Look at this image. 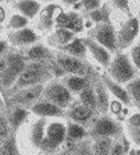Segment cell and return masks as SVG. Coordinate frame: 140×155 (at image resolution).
<instances>
[{
  "instance_id": "4316f807",
  "label": "cell",
  "mask_w": 140,
  "mask_h": 155,
  "mask_svg": "<svg viewBox=\"0 0 140 155\" xmlns=\"http://www.w3.org/2000/svg\"><path fill=\"white\" fill-rule=\"evenodd\" d=\"M109 16H111V11H109L108 4H103L99 9L90 12V18L92 19V20L95 21V23H99V24L111 23Z\"/></svg>"
},
{
  "instance_id": "74e56055",
  "label": "cell",
  "mask_w": 140,
  "mask_h": 155,
  "mask_svg": "<svg viewBox=\"0 0 140 155\" xmlns=\"http://www.w3.org/2000/svg\"><path fill=\"white\" fill-rule=\"evenodd\" d=\"M128 132H129V137H131V139L135 142L136 144H139V146H140V127L139 128L129 127L128 128Z\"/></svg>"
},
{
  "instance_id": "7bdbcfd3",
  "label": "cell",
  "mask_w": 140,
  "mask_h": 155,
  "mask_svg": "<svg viewBox=\"0 0 140 155\" xmlns=\"http://www.w3.org/2000/svg\"><path fill=\"white\" fill-rule=\"evenodd\" d=\"M133 155H140V150H133Z\"/></svg>"
},
{
  "instance_id": "30bf717a",
  "label": "cell",
  "mask_w": 140,
  "mask_h": 155,
  "mask_svg": "<svg viewBox=\"0 0 140 155\" xmlns=\"http://www.w3.org/2000/svg\"><path fill=\"white\" fill-rule=\"evenodd\" d=\"M44 92V86L39 84L34 87H28V88L20 90V91L15 92L11 96V104L16 106V107H24V106H34L35 102H39Z\"/></svg>"
},
{
  "instance_id": "5b68a950",
  "label": "cell",
  "mask_w": 140,
  "mask_h": 155,
  "mask_svg": "<svg viewBox=\"0 0 140 155\" xmlns=\"http://www.w3.org/2000/svg\"><path fill=\"white\" fill-rule=\"evenodd\" d=\"M123 134V127L119 122L113 120L109 116H99L93 118L91 123L90 137L99 139V138H118Z\"/></svg>"
},
{
  "instance_id": "8fae6325",
  "label": "cell",
  "mask_w": 140,
  "mask_h": 155,
  "mask_svg": "<svg viewBox=\"0 0 140 155\" xmlns=\"http://www.w3.org/2000/svg\"><path fill=\"white\" fill-rule=\"evenodd\" d=\"M93 114L95 112L92 110L87 108L81 103H76V104H71V107L66 112V116L71 119V122H73V123H77L80 126H88L93 120Z\"/></svg>"
},
{
  "instance_id": "6da1fadb",
  "label": "cell",
  "mask_w": 140,
  "mask_h": 155,
  "mask_svg": "<svg viewBox=\"0 0 140 155\" xmlns=\"http://www.w3.org/2000/svg\"><path fill=\"white\" fill-rule=\"evenodd\" d=\"M32 146L44 154H54L67 142V126L63 122H47L39 119L30 132Z\"/></svg>"
},
{
  "instance_id": "603a6c76",
  "label": "cell",
  "mask_w": 140,
  "mask_h": 155,
  "mask_svg": "<svg viewBox=\"0 0 140 155\" xmlns=\"http://www.w3.org/2000/svg\"><path fill=\"white\" fill-rule=\"evenodd\" d=\"M64 86L70 90L71 92H81L84 88L90 86V82L87 78L83 76H75V75H70L66 78L64 80Z\"/></svg>"
},
{
  "instance_id": "f35d334b",
  "label": "cell",
  "mask_w": 140,
  "mask_h": 155,
  "mask_svg": "<svg viewBox=\"0 0 140 155\" xmlns=\"http://www.w3.org/2000/svg\"><path fill=\"white\" fill-rule=\"evenodd\" d=\"M128 124H129V127L139 128L140 127V114H133L128 119Z\"/></svg>"
},
{
  "instance_id": "ac0fdd59",
  "label": "cell",
  "mask_w": 140,
  "mask_h": 155,
  "mask_svg": "<svg viewBox=\"0 0 140 155\" xmlns=\"http://www.w3.org/2000/svg\"><path fill=\"white\" fill-rule=\"evenodd\" d=\"M27 118H28L27 110L23 108V107H16V106H14L7 114V119H8L9 127H11V131L16 132V130L24 123Z\"/></svg>"
},
{
  "instance_id": "bcb514c9",
  "label": "cell",
  "mask_w": 140,
  "mask_h": 155,
  "mask_svg": "<svg viewBox=\"0 0 140 155\" xmlns=\"http://www.w3.org/2000/svg\"><path fill=\"white\" fill-rule=\"evenodd\" d=\"M0 32H2V27H0Z\"/></svg>"
},
{
  "instance_id": "3957f363",
  "label": "cell",
  "mask_w": 140,
  "mask_h": 155,
  "mask_svg": "<svg viewBox=\"0 0 140 155\" xmlns=\"http://www.w3.org/2000/svg\"><path fill=\"white\" fill-rule=\"evenodd\" d=\"M51 75V64H48V62H31L30 64H27L25 70L23 71L20 78L18 79V82L15 83V86L12 87L8 94L12 96L15 92L20 91V90L39 86L50 79Z\"/></svg>"
},
{
  "instance_id": "e575fe53",
  "label": "cell",
  "mask_w": 140,
  "mask_h": 155,
  "mask_svg": "<svg viewBox=\"0 0 140 155\" xmlns=\"http://www.w3.org/2000/svg\"><path fill=\"white\" fill-rule=\"evenodd\" d=\"M102 5L103 4L99 2V0H84V2H81V7L88 12L96 11V9H99Z\"/></svg>"
},
{
  "instance_id": "d4e9b609",
  "label": "cell",
  "mask_w": 140,
  "mask_h": 155,
  "mask_svg": "<svg viewBox=\"0 0 140 155\" xmlns=\"http://www.w3.org/2000/svg\"><path fill=\"white\" fill-rule=\"evenodd\" d=\"M27 58L31 62H48L52 55L43 46H34L30 50H27Z\"/></svg>"
},
{
  "instance_id": "ee69618b",
  "label": "cell",
  "mask_w": 140,
  "mask_h": 155,
  "mask_svg": "<svg viewBox=\"0 0 140 155\" xmlns=\"http://www.w3.org/2000/svg\"><path fill=\"white\" fill-rule=\"evenodd\" d=\"M3 108V102H2V99H0V110Z\"/></svg>"
},
{
  "instance_id": "9a60e30c",
  "label": "cell",
  "mask_w": 140,
  "mask_h": 155,
  "mask_svg": "<svg viewBox=\"0 0 140 155\" xmlns=\"http://www.w3.org/2000/svg\"><path fill=\"white\" fill-rule=\"evenodd\" d=\"M8 40L14 46H30L37 40V35L31 28H23V30L11 32L8 35Z\"/></svg>"
},
{
  "instance_id": "52a82bcc",
  "label": "cell",
  "mask_w": 140,
  "mask_h": 155,
  "mask_svg": "<svg viewBox=\"0 0 140 155\" xmlns=\"http://www.w3.org/2000/svg\"><path fill=\"white\" fill-rule=\"evenodd\" d=\"M92 39L109 52H118V32L111 23L97 24V27L92 31Z\"/></svg>"
},
{
  "instance_id": "f546056e",
  "label": "cell",
  "mask_w": 140,
  "mask_h": 155,
  "mask_svg": "<svg viewBox=\"0 0 140 155\" xmlns=\"http://www.w3.org/2000/svg\"><path fill=\"white\" fill-rule=\"evenodd\" d=\"M11 134L12 132L7 119V114H0V144L4 140H7Z\"/></svg>"
},
{
  "instance_id": "2e32d148",
  "label": "cell",
  "mask_w": 140,
  "mask_h": 155,
  "mask_svg": "<svg viewBox=\"0 0 140 155\" xmlns=\"http://www.w3.org/2000/svg\"><path fill=\"white\" fill-rule=\"evenodd\" d=\"M102 80H103L104 84H106L107 88L112 92V95L115 96V98L118 99L120 103H124V104H131V98H129L127 90L122 87V84H119V83H116L115 80H112L109 78V75H103Z\"/></svg>"
},
{
  "instance_id": "5bb4252c",
  "label": "cell",
  "mask_w": 140,
  "mask_h": 155,
  "mask_svg": "<svg viewBox=\"0 0 140 155\" xmlns=\"http://www.w3.org/2000/svg\"><path fill=\"white\" fill-rule=\"evenodd\" d=\"M31 111L34 114H36L41 118H54V116H64L66 112L63 111L60 107H57L56 104L48 102V101H39L37 103H35L34 106H31Z\"/></svg>"
},
{
  "instance_id": "83f0119b",
  "label": "cell",
  "mask_w": 140,
  "mask_h": 155,
  "mask_svg": "<svg viewBox=\"0 0 140 155\" xmlns=\"http://www.w3.org/2000/svg\"><path fill=\"white\" fill-rule=\"evenodd\" d=\"M0 155H20L19 154V150H18L15 132H12L8 139L4 140L0 144Z\"/></svg>"
},
{
  "instance_id": "d590c367",
  "label": "cell",
  "mask_w": 140,
  "mask_h": 155,
  "mask_svg": "<svg viewBox=\"0 0 140 155\" xmlns=\"http://www.w3.org/2000/svg\"><path fill=\"white\" fill-rule=\"evenodd\" d=\"M131 60H132L133 66H135L138 70H140V43L136 44L135 47H132V50H131Z\"/></svg>"
},
{
  "instance_id": "f6af8a7d",
  "label": "cell",
  "mask_w": 140,
  "mask_h": 155,
  "mask_svg": "<svg viewBox=\"0 0 140 155\" xmlns=\"http://www.w3.org/2000/svg\"><path fill=\"white\" fill-rule=\"evenodd\" d=\"M128 155H133V150H131V151H129V154Z\"/></svg>"
},
{
  "instance_id": "ffe728a7",
  "label": "cell",
  "mask_w": 140,
  "mask_h": 155,
  "mask_svg": "<svg viewBox=\"0 0 140 155\" xmlns=\"http://www.w3.org/2000/svg\"><path fill=\"white\" fill-rule=\"evenodd\" d=\"M60 155H93L92 146L88 140L81 142V143H72L67 142V148Z\"/></svg>"
},
{
  "instance_id": "d6a6232c",
  "label": "cell",
  "mask_w": 140,
  "mask_h": 155,
  "mask_svg": "<svg viewBox=\"0 0 140 155\" xmlns=\"http://www.w3.org/2000/svg\"><path fill=\"white\" fill-rule=\"evenodd\" d=\"M56 38L59 40L60 44H66V43H71L73 40V32L64 30V28H59L56 31Z\"/></svg>"
},
{
  "instance_id": "e0dca14e",
  "label": "cell",
  "mask_w": 140,
  "mask_h": 155,
  "mask_svg": "<svg viewBox=\"0 0 140 155\" xmlns=\"http://www.w3.org/2000/svg\"><path fill=\"white\" fill-rule=\"evenodd\" d=\"M93 88H95L96 94V101H97V110L100 114L106 115L109 110V98H108V92H107V87L103 83V80H96L93 83Z\"/></svg>"
},
{
  "instance_id": "8992f818",
  "label": "cell",
  "mask_w": 140,
  "mask_h": 155,
  "mask_svg": "<svg viewBox=\"0 0 140 155\" xmlns=\"http://www.w3.org/2000/svg\"><path fill=\"white\" fill-rule=\"evenodd\" d=\"M43 96L45 101L54 103L61 110L67 108L72 103V95L71 91L60 82H50L44 87Z\"/></svg>"
},
{
  "instance_id": "d6986e66",
  "label": "cell",
  "mask_w": 140,
  "mask_h": 155,
  "mask_svg": "<svg viewBox=\"0 0 140 155\" xmlns=\"http://www.w3.org/2000/svg\"><path fill=\"white\" fill-rule=\"evenodd\" d=\"M61 50H63L64 52H67L68 55H71V56L77 58V59H81V60L86 59L87 51H88L86 44H84L83 39H73L71 43L61 47Z\"/></svg>"
},
{
  "instance_id": "ab89813d",
  "label": "cell",
  "mask_w": 140,
  "mask_h": 155,
  "mask_svg": "<svg viewBox=\"0 0 140 155\" xmlns=\"http://www.w3.org/2000/svg\"><path fill=\"white\" fill-rule=\"evenodd\" d=\"M109 107H111V111H112L113 112V114H119V112L120 111H122V104H120V102L118 101V102H112V103H111V106H109Z\"/></svg>"
},
{
  "instance_id": "8d00e7d4",
  "label": "cell",
  "mask_w": 140,
  "mask_h": 155,
  "mask_svg": "<svg viewBox=\"0 0 140 155\" xmlns=\"http://www.w3.org/2000/svg\"><path fill=\"white\" fill-rule=\"evenodd\" d=\"M112 7H115L122 12L129 14V3L125 2V0H115V2H112Z\"/></svg>"
},
{
  "instance_id": "7c38bea8",
  "label": "cell",
  "mask_w": 140,
  "mask_h": 155,
  "mask_svg": "<svg viewBox=\"0 0 140 155\" xmlns=\"http://www.w3.org/2000/svg\"><path fill=\"white\" fill-rule=\"evenodd\" d=\"M84 44H86L87 50L90 51V54L93 56V59L96 62H99L104 67H109L111 64V52L108 50H106L104 47H102L99 43H96L92 38H86L83 39Z\"/></svg>"
},
{
  "instance_id": "484cf974",
  "label": "cell",
  "mask_w": 140,
  "mask_h": 155,
  "mask_svg": "<svg viewBox=\"0 0 140 155\" xmlns=\"http://www.w3.org/2000/svg\"><path fill=\"white\" fill-rule=\"evenodd\" d=\"M112 144H113L112 138H99V139H95V142L92 144V154L93 155H109Z\"/></svg>"
},
{
  "instance_id": "b9f144b4",
  "label": "cell",
  "mask_w": 140,
  "mask_h": 155,
  "mask_svg": "<svg viewBox=\"0 0 140 155\" xmlns=\"http://www.w3.org/2000/svg\"><path fill=\"white\" fill-rule=\"evenodd\" d=\"M5 18H7V14H5V9L0 5V24L4 23L5 21Z\"/></svg>"
},
{
  "instance_id": "4fadbf2b",
  "label": "cell",
  "mask_w": 140,
  "mask_h": 155,
  "mask_svg": "<svg viewBox=\"0 0 140 155\" xmlns=\"http://www.w3.org/2000/svg\"><path fill=\"white\" fill-rule=\"evenodd\" d=\"M57 24L60 28L68 30L71 32H81L83 31V20H81L80 15L76 12H70V14H63L60 12L57 16Z\"/></svg>"
},
{
  "instance_id": "7402d4cb",
  "label": "cell",
  "mask_w": 140,
  "mask_h": 155,
  "mask_svg": "<svg viewBox=\"0 0 140 155\" xmlns=\"http://www.w3.org/2000/svg\"><path fill=\"white\" fill-rule=\"evenodd\" d=\"M90 132H87V130L84 128V126H80L73 122H70L67 126V142H72L76 143L77 140L84 139L86 137H88Z\"/></svg>"
},
{
  "instance_id": "60d3db41",
  "label": "cell",
  "mask_w": 140,
  "mask_h": 155,
  "mask_svg": "<svg viewBox=\"0 0 140 155\" xmlns=\"http://www.w3.org/2000/svg\"><path fill=\"white\" fill-rule=\"evenodd\" d=\"M7 48H8V43H7V41H5V40H0V58L7 52Z\"/></svg>"
},
{
  "instance_id": "ba28073f",
  "label": "cell",
  "mask_w": 140,
  "mask_h": 155,
  "mask_svg": "<svg viewBox=\"0 0 140 155\" xmlns=\"http://www.w3.org/2000/svg\"><path fill=\"white\" fill-rule=\"evenodd\" d=\"M55 63H56L64 72L70 74V75L87 78L88 74H90V66L88 64H87L86 62H83L81 59L71 56V55L57 54Z\"/></svg>"
},
{
  "instance_id": "cb8c5ba5",
  "label": "cell",
  "mask_w": 140,
  "mask_h": 155,
  "mask_svg": "<svg viewBox=\"0 0 140 155\" xmlns=\"http://www.w3.org/2000/svg\"><path fill=\"white\" fill-rule=\"evenodd\" d=\"M79 99L80 103L83 106H86L87 108L92 110L95 112V110L97 108V101H96V94H95V88L92 84H90L87 88H84L83 91L79 94Z\"/></svg>"
},
{
  "instance_id": "7a4b0ae2",
  "label": "cell",
  "mask_w": 140,
  "mask_h": 155,
  "mask_svg": "<svg viewBox=\"0 0 140 155\" xmlns=\"http://www.w3.org/2000/svg\"><path fill=\"white\" fill-rule=\"evenodd\" d=\"M27 67L25 58L18 52H5L0 58V90H9L15 86Z\"/></svg>"
},
{
  "instance_id": "44dd1931",
  "label": "cell",
  "mask_w": 140,
  "mask_h": 155,
  "mask_svg": "<svg viewBox=\"0 0 140 155\" xmlns=\"http://www.w3.org/2000/svg\"><path fill=\"white\" fill-rule=\"evenodd\" d=\"M15 8L19 12H21L23 16L25 18H35L37 15V12L40 11L41 4L37 2H30V0H24V2H18L15 3Z\"/></svg>"
},
{
  "instance_id": "277c9868",
  "label": "cell",
  "mask_w": 140,
  "mask_h": 155,
  "mask_svg": "<svg viewBox=\"0 0 140 155\" xmlns=\"http://www.w3.org/2000/svg\"><path fill=\"white\" fill-rule=\"evenodd\" d=\"M108 74L112 80H115L119 84L127 83L128 84L131 80L135 79L136 70L132 64V60L128 58V55L119 52L113 58L108 67Z\"/></svg>"
},
{
  "instance_id": "9c48e42d",
  "label": "cell",
  "mask_w": 140,
  "mask_h": 155,
  "mask_svg": "<svg viewBox=\"0 0 140 155\" xmlns=\"http://www.w3.org/2000/svg\"><path fill=\"white\" fill-rule=\"evenodd\" d=\"M140 31V20L135 16H131L118 32V48L125 50L135 41Z\"/></svg>"
},
{
  "instance_id": "f1b7e54d",
  "label": "cell",
  "mask_w": 140,
  "mask_h": 155,
  "mask_svg": "<svg viewBox=\"0 0 140 155\" xmlns=\"http://www.w3.org/2000/svg\"><path fill=\"white\" fill-rule=\"evenodd\" d=\"M127 92H128L131 101H133L138 106H140V78H135L133 80L127 84Z\"/></svg>"
},
{
  "instance_id": "4dcf8cb0",
  "label": "cell",
  "mask_w": 140,
  "mask_h": 155,
  "mask_svg": "<svg viewBox=\"0 0 140 155\" xmlns=\"http://www.w3.org/2000/svg\"><path fill=\"white\" fill-rule=\"evenodd\" d=\"M28 24V19L25 18V16H23L20 14L18 15H14L11 19H9V23H8V27L12 28V30H23V28H25Z\"/></svg>"
},
{
  "instance_id": "836d02e7",
  "label": "cell",
  "mask_w": 140,
  "mask_h": 155,
  "mask_svg": "<svg viewBox=\"0 0 140 155\" xmlns=\"http://www.w3.org/2000/svg\"><path fill=\"white\" fill-rule=\"evenodd\" d=\"M127 153L124 144H123V140H115L112 144V148H111L109 155H127Z\"/></svg>"
},
{
  "instance_id": "1f68e13d",
  "label": "cell",
  "mask_w": 140,
  "mask_h": 155,
  "mask_svg": "<svg viewBox=\"0 0 140 155\" xmlns=\"http://www.w3.org/2000/svg\"><path fill=\"white\" fill-rule=\"evenodd\" d=\"M55 9H56V5H48V7H45L43 9V12H41L40 21L43 23L45 28H50L52 25V15H54Z\"/></svg>"
}]
</instances>
